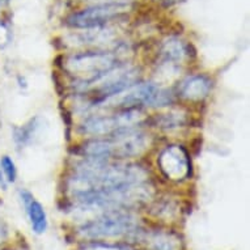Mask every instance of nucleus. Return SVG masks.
<instances>
[{
	"label": "nucleus",
	"mask_w": 250,
	"mask_h": 250,
	"mask_svg": "<svg viewBox=\"0 0 250 250\" xmlns=\"http://www.w3.org/2000/svg\"><path fill=\"white\" fill-rule=\"evenodd\" d=\"M147 172L139 165L127 163H113L111 160L84 159L76 165L71 177V189H113L144 184Z\"/></svg>",
	"instance_id": "obj_1"
},
{
	"label": "nucleus",
	"mask_w": 250,
	"mask_h": 250,
	"mask_svg": "<svg viewBox=\"0 0 250 250\" xmlns=\"http://www.w3.org/2000/svg\"><path fill=\"white\" fill-rule=\"evenodd\" d=\"M148 146L149 136L138 127H131L88 140L80 147V153L90 160L128 159L142 155Z\"/></svg>",
	"instance_id": "obj_2"
},
{
	"label": "nucleus",
	"mask_w": 250,
	"mask_h": 250,
	"mask_svg": "<svg viewBox=\"0 0 250 250\" xmlns=\"http://www.w3.org/2000/svg\"><path fill=\"white\" fill-rule=\"evenodd\" d=\"M118 63V57L111 51H84L67 58L64 68L78 79L82 88H85Z\"/></svg>",
	"instance_id": "obj_3"
},
{
	"label": "nucleus",
	"mask_w": 250,
	"mask_h": 250,
	"mask_svg": "<svg viewBox=\"0 0 250 250\" xmlns=\"http://www.w3.org/2000/svg\"><path fill=\"white\" fill-rule=\"evenodd\" d=\"M142 122L143 114L139 109L118 110L111 115H93L86 118L80 126V132L99 138L110 135L125 128L138 127V125Z\"/></svg>",
	"instance_id": "obj_4"
},
{
	"label": "nucleus",
	"mask_w": 250,
	"mask_h": 250,
	"mask_svg": "<svg viewBox=\"0 0 250 250\" xmlns=\"http://www.w3.org/2000/svg\"><path fill=\"white\" fill-rule=\"evenodd\" d=\"M135 217L122 209H111L103 216L86 222L80 228V233L86 237H115L135 232Z\"/></svg>",
	"instance_id": "obj_5"
},
{
	"label": "nucleus",
	"mask_w": 250,
	"mask_h": 250,
	"mask_svg": "<svg viewBox=\"0 0 250 250\" xmlns=\"http://www.w3.org/2000/svg\"><path fill=\"white\" fill-rule=\"evenodd\" d=\"M127 3H105L92 4L90 7L71 13L66 19V24L75 29H95L106 26L126 12Z\"/></svg>",
	"instance_id": "obj_6"
},
{
	"label": "nucleus",
	"mask_w": 250,
	"mask_h": 250,
	"mask_svg": "<svg viewBox=\"0 0 250 250\" xmlns=\"http://www.w3.org/2000/svg\"><path fill=\"white\" fill-rule=\"evenodd\" d=\"M157 165L167 178L172 181L186 180L191 173L189 153L182 146H168L161 151Z\"/></svg>",
	"instance_id": "obj_7"
},
{
	"label": "nucleus",
	"mask_w": 250,
	"mask_h": 250,
	"mask_svg": "<svg viewBox=\"0 0 250 250\" xmlns=\"http://www.w3.org/2000/svg\"><path fill=\"white\" fill-rule=\"evenodd\" d=\"M212 82L206 75H193L186 78L178 86V95L188 101H202L209 95Z\"/></svg>",
	"instance_id": "obj_8"
},
{
	"label": "nucleus",
	"mask_w": 250,
	"mask_h": 250,
	"mask_svg": "<svg viewBox=\"0 0 250 250\" xmlns=\"http://www.w3.org/2000/svg\"><path fill=\"white\" fill-rule=\"evenodd\" d=\"M20 199L24 205L25 212L28 215L32 229L37 234L43 233L47 228V216H46L45 208L40 202L33 197V194L26 189H21L19 191Z\"/></svg>",
	"instance_id": "obj_9"
},
{
	"label": "nucleus",
	"mask_w": 250,
	"mask_h": 250,
	"mask_svg": "<svg viewBox=\"0 0 250 250\" xmlns=\"http://www.w3.org/2000/svg\"><path fill=\"white\" fill-rule=\"evenodd\" d=\"M159 54L164 64H180L190 57V45L178 37H168L161 43Z\"/></svg>",
	"instance_id": "obj_10"
},
{
	"label": "nucleus",
	"mask_w": 250,
	"mask_h": 250,
	"mask_svg": "<svg viewBox=\"0 0 250 250\" xmlns=\"http://www.w3.org/2000/svg\"><path fill=\"white\" fill-rule=\"evenodd\" d=\"M41 127V118L40 117H34L30 118L26 123L13 127L12 138L17 148H24L28 144L32 143V140L37 135L38 130Z\"/></svg>",
	"instance_id": "obj_11"
},
{
	"label": "nucleus",
	"mask_w": 250,
	"mask_h": 250,
	"mask_svg": "<svg viewBox=\"0 0 250 250\" xmlns=\"http://www.w3.org/2000/svg\"><path fill=\"white\" fill-rule=\"evenodd\" d=\"M0 168L3 170L5 180L8 184H15L17 178V168L12 157L8 155H3L0 157Z\"/></svg>",
	"instance_id": "obj_12"
},
{
	"label": "nucleus",
	"mask_w": 250,
	"mask_h": 250,
	"mask_svg": "<svg viewBox=\"0 0 250 250\" xmlns=\"http://www.w3.org/2000/svg\"><path fill=\"white\" fill-rule=\"evenodd\" d=\"M151 250H174V245H173L172 238L169 233H163L159 230L156 232L155 236L151 240Z\"/></svg>",
	"instance_id": "obj_13"
},
{
	"label": "nucleus",
	"mask_w": 250,
	"mask_h": 250,
	"mask_svg": "<svg viewBox=\"0 0 250 250\" xmlns=\"http://www.w3.org/2000/svg\"><path fill=\"white\" fill-rule=\"evenodd\" d=\"M185 123V115L180 113H170V114H165L160 118V127L165 128H176L180 127L181 125Z\"/></svg>",
	"instance_id": "obj_14"
},
{
	"label": "nucleus",
	"mask_w": 250,
	"mask_h": 250,
	"mask_svg": "<svg viewBox=\"0 0 250 250\" xmlns=\"http://www.w3.org/2000/svg\"><path fill=\"white\" fill-rule=\"evenodd\" d=\"M7 189H8V182L5 180L4 173L1 170V168H0V190H4L5 191Z\"/></svg>",
	"instance_id": "obj_15"
},
{
	"label": "nucleus",
	"mask_w": 250,
	"mask_h": 250,
	"mask_svg": "<svg viewBox=\"0 0 250 250\" xmlns=\"http://www.w3.org/2000/svg\"><path fill=\"white\" fill-rule=\"evenodd\" d=\"M157 1H159L160 4L165 5V7H172V5L180 4L184 0H157Z\"/></svg>",
	"instance_id": "obj_16"
},
{
	"label": "nucleus",
	"mask_w": 250,
	"mask_h": 250,
	"mask_svg": "<svg viewBox=\"0 0 250 250\" xmlns=\"http://www.w3.org/2000/svg\"><path fill=\"white\" fill-rule=\"evenodd\" d=\"M93 4H105V3H127V0H90Z\"/></svg>",
	"instance_id": "obj_17"
}]
</instances>
